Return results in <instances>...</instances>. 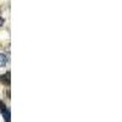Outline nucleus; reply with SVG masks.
Wrapping results in <instances>:
<instances>
[{
	"label": "nucleus",
	"mask_w": 122,
	"mask_h": 122,
	"mask_svg": "<svg viewBox=\"0 0 122 122\" xmlns=\"http://www.w3.org/2000/svg\"><path fill=\"white\" fill-rule=\"evenodd\" d=\"M3 116H4V120L6 122H10V118H11V112H10V109L6 107L4 111H3Z\"/></svg>",
	"instance_id": "f257e3e1"
},
{
	"label": "nucleus",
	"mask_w": 122,
	"mask_h": 122,
	"mask_svg": "<svg viewBox=\"0 0 122 122\" xmlns=\"http://www.w3.org/2000/svg\"><path fill=\"white\" fill-rule=\"evenodd\" d=\"M7 64V56L5 54H0V67H4Z\"/></svg>",
	"instance_id": "f03ea898"
},
{
	"label": "nucleus",
	"mask_w": 122,
	"mask_h": 122,
	"mask_svg": "<svg viewBox=\"0 0 122 122\" xmlns=\"http://www.w3.org/2000/svg\"><path fill=\"white\" fill-rule=\"evenodd\" d=\"M3 82L6 84H10V71L6 72V76H3Z\"/></svg>",
	"instance_id": "7ed1b4c3"
},
{
	"label": "nucleus",
	"mask_w": 122,
	"mask_h": 122,
	"mask_svg": "<svg viewBox=\"0 0 122 122\" xmlns=\"http://www.w3.org/2000/svg\"><path fill=\"white\" fill-rule=\"evenodd\" d=\"M6 109V105L3 103V101H0V111H1V112H3V111Z\"/></svg>",
	"instance_id": "20e7f679"
}]
</instances>
